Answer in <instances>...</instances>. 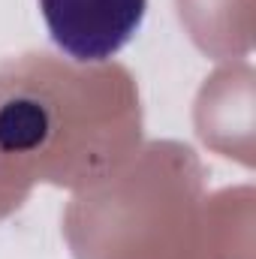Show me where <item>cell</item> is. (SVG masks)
<instances>
[{
  "instance_id": "1",
  "label": "cell",
  "mask_w": 256,
  "mask_h": 259,
  "mask_svg": "<svg viewBox=\"0 0 256 259\" xmlns=\"http://www.w3.org/2000/svg\"><path fill=\"white\" fill-rule=\"evenodd\" d=\"M52 42L75 64L115 58L142 27L148 0H39Z\"/></svg>"
}]
</instances>
